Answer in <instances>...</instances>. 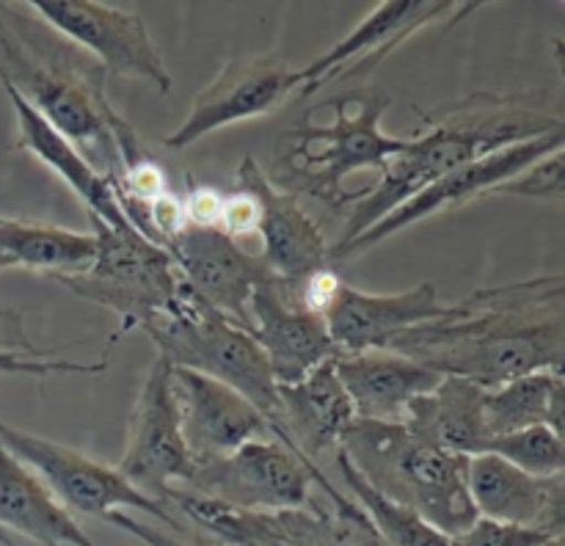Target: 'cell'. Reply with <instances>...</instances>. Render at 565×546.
Returning a JSON list of instances; mask_svg holds the SVG:
<instances>
[{"instance_id":"cell-10","label":"cell","mask_w":565,"mask_h":546,"mask_svg":"<svg viewBox=\"0 0 565 546\" xmlns=\"http://www.w3.org/2000/svg\"><path fill=\"white\" fill-rule=\"evenodd\" d=\"M33 14L58 36L92 53V58L116 77L143 81L166 94L171 72L138 14L94 0H31Z\"/></svg>"},{"instance_id":"cell-3","label":"cell","mask_w":565,"mask_h":546,"mask_svg":"<svg viewBox=\"0 0 565 546\" xmlns=\"http://www.w3.org/2000/svg\"><path fill=\"white\" fill-rule=\"evenodd\" d=\"M563 127L561 116L544 114L530 105L497 94H472L456 108L425 121L419 136L408 138L406 149L386 165L379 185L364 191L348 215L345 232L331 248H342L379 224L384 215L401 207L406 199L417 196L430 182L475 160L494 154L513 143L546 136Z\"/></svg>"},{"instance_id":"cell-22","label":"cell","mask_w":565,"mask_h":546,"mask_svg":"<svg viewBox=\"0 0 565 546\" xmlns=\"http://www.w3.org/2000/svg\"><path fill=\"white\" fill-rule=\"evenodd\" d=\"M334 370L359 419L403 422L412 400L436 389L445 375L395 351L334 353Z\"/></svg>"},{"instance_id":"cell-5","label":"cell","mask_w":565,"mask_h":546,"mask_svg":"<svg viewBox=\"0 0 565 546\" xmlns=\"http://www.w3.org/2000/svg\"><path fill=\"white\" fill-rule=\"evenodd\" d=\"M143 331L158 345V356L171 367L196 370L246 397L268 419L270 436L287 447L279 386L252 331L215 312L196 292L188 290L185 281L169 312L143 325Z\"/></svg>"},{"instance_id":"cell-11","label":"cell","mask_w":565,"mask_h":546,"mask_svg":"<svg viewBox=\"0 0 565 546\" xmlns=\"http://www.w3.org/2000/svg\"><path fill=\"white\" fill-rule=\"evenodd\" d=\"M315 467L276 439H254L193 469L185 489L241 511H298L315 496Z\"/></svg>"},{"instance_id":"cell-15","label":"cell","mask_w":565,"mask_h":546,"mask_svg":"<svg viewBox=\"0 0 565 546\" xmlns=\"http://www.w3.org/2000/svg\"><path fill=\"white\" fill-rule=\"evenodd\" d=\"M301 88L298 69H290L279 55L235 58L218 72L188 110L185 121L171 136L169 149H185L204 136L246 119H259L285 105Z\"/></svg>"},{"instance_id":"cell-20","label":"cell","mask_w":565,"mask_h":546,"mask_svg":"<svg viewBox=\"0 0 565 546\" xmlns=\"http://www.w3.org/2000/svg\"><path fill=\"white\" fill-rule=\"evenodd\" d=\"M456 9L458 3H445V0H436V3L430 0H384L345 39L331 44L309 66L298 69L301 97H309L337 77H351L364 69H373L412 33L423 31L428 22L441 20Z\"/></svg>"},{"instance_id":"cell-17","label":"cell","mask_w":565,"mask_h":546,"mask_svg":"<svg viewBox=\"0 0 565 546\" xmlns=\"http://www.w3.org/2000/svg\"><path fill=\"white\" fill-rule=\"evenodd\" d=\"M237 188L257 202V229L263 237L259 259L279 279L303 285L309 276L331 268V246L318 221L298 204L290 191H281L265 176L252 154L241 160Z\"/></svg>"},{"instance_id":"cell-18","label":"cell","mask_w":565,"mask_h":546,"mask_svg":"<svg viewBox=\"0 0 565 546\" xmlns=\"http://www.w3.org/2000/svg\"><path fill=\"white\" fill-rule=\"evenodd\" d=\"M171 378L193 467L232 456L254 439H274L268 419L221 381L185 367L171 370Z\"/></svg>"},{"instance_id":"cell-37","label":"cell","mask_w":565,"mask_h":546,"mask_svg":"<svg viewBox=\"0 0 565 546\" xmlns=\"http://www.w3.org/2000/svg\"><path fill=\"white\" fill-rule=\"evenodd\" d=\"M17 312H9V309H0V320H9V318H14Z\"/></svg>"},{"instance_id":"cell-1","label":"cell","mask_w":565,"mask_h":546,"mask_svg":"<svg viewBox=\"0 0 565 546\" xmlns=\"http://www.w3.org/2000/svg\"><path fill=\"white\" fill-rule=\"evenodd\" d=\"M386 351L483 389L544 370L563 373L565 276L469 292L439 320L397 336Z\"/></svg>"},{"instance_id":"cell-24","label":"cell","mask_w":565,"mask_h":546,"mask_svg":"<svg viewBox=\"0 0 565 546\" xmlns=\"http://www.w3.org/2000/svg\"><path fill=\"white\" fill-rule=\"evenodd\" d=\"M3 83L6 94H9V103L14 108L17 116V147L25 149L28 154L39 160V163L47 165L53 174H58L66 185L75 191L77 199H83L88 215L99 218L103 224L114 226V229H127L132 226L127 221L125 210H121L119 196H116L114 185H110L108 176L103 171L94 169L86 158H83L81 149L72 141H66L31 103L22 99V94L14 86Z\"/></svg>"},{"instance_id":"cell-27","label":"cell","mask_w":565,"mask_h":546,"mask_svg":"<svg viewBox=\"0 0 565 546\" xmlns=\"http://www.w3.org/2000/svg\"><path fill=\"white\" fill-rule=\"evenodd\" d=\"M0 251L11 268L39 270L58 279L86 270L97 254L94 232H75L36 221H0Z\"/></svg>"},{"instance_id":"cell-4","label":"cell","mask_w":565,"mask_h":546,"mask_svg":"<svg viewBox=\"0 0 565 546\" xmlns=\"http://www.w3.org/2000/svg\"><path fill=\"white\" fill-rule=\"evenodd\" d=\"M340 450L373 489L417 511L450 538L478 518L467 485L469 458L412 433L403 422L356 419Z\"/></svg>"},{"instance_id":"cell-9","label":"cell","mask_w":565,"mask_h":546,"mask_svg":"<svg viewBox=\"0 0 565 546\" xmlns=\"http://www.w3.org/2000/svg\"><path fill=\"white\" fill-rule=\"evenodd\" d=\"M0 445L11 456L20 458L70 513L108 518L121 511H138L169 524V529H174L177 535H185V527L174 516H169L163 502L132 489L116 472V467H105L58 441L25 433L3 419H0Z\"/></svg>"},{"instance_id":"cell-31","label":"cell","mask_w":565,"mask_h":546,"mask_svg":"<svg viewBox=\"0 0 565 546\" xmlns=\"http://www.w3.org/2000/svg\"><path fill=\"white\" fill-rule=\"evenodd\" d=\"M489 196H519V199H539V202L563 204L565 199V152L546 154V158L535 160L533 165L522 169L497 185Z\"/></svg>"},{"instance_id":"cell-33","label":"cell","mask_w":565,"mask_h":546,"mask_svg":"<svg viewBox=\"0 0 565 546\" xmlns=\"http://www.w3.org/2000/svg\"><path fill=\"white\" fill-rule=\"evenodd\" d=\"M218 229L226 232L230 237L246 235V232L257 229V202H254L246 191H241V188H237V193H232V196H224Z\"/></svg>"},{"instance_id":"cell-16","label":"cell","mask_w":565,"mask_h":546,"mask_svg":"<svg viewBox=\"0 0 565 546\" xmlns=\"http://www.w3.org/2000/svg\"><path fill=\"white\" fill-rule=\"evenodd\" d=\"M252 334L276 386H292L337 353L323 314L301 298V285L268 276L252 296Z\"/></svg>"},{"instance_id":"cell-19","label":"cell","mask_w":565,"mask_h":546,"mask_svg":"<svg viewBox=\"0 0 565 546\" xmlns=\"http://www.w3.org/2000/svg\"><path fill=\"white\" fill-rule=\"evenodd\" d=\"M447 307L428 281L403 292H364L342 281L323 318L340 353L386 351L406 331L439 320Z\"/></svg>"},{"instance_id":"cell-29","label":"cell","mask_w":565,"mask_h":546,"mask_svg":"<svg viewBox=\"0 0 565 546\" xmlns=\"http://www.w3.org/2000/svg\"><path fill=\"white\" fill-rule=\"evenodd\" d=\"M334 461L340 467L342 483L351 491L353 502L362 507L370 527L375 529V535L386 546H450V535L436 529L428 518H423L417 511H412V507L401 505V502L390 500L379 489H373L359 474V469L348 461L345 452L337 450Z\"/></svg>"},{"instance_id":"cell-23","label":"cell","mask_w":565,"mask_h":546,"mask_svg":"<svg viewBox=\"0 0 565 546\" xmlns=\"http://www.w3.org/2000/svg\"><path fill=\"white\" fill-rule=\"evenodd\" d=\"M281 428L287 447L318 463L323 452H337L356 422V411L334 370V356L303 375L298 384L279 386Z\"/></svg>"},{"instance_id":"cell-12","label":"cell","mask_w":565,"mask_h":546,"mask_svg":"<svg viewBox=\"0 0 565 546\" xmlns=\"http://www.w3.org/2000/svg\"><path fill=\"white\" fill-rule=\"evenodd\" d=\"M557 149H565V125L546 132V136L513 143V147H505L500 149V152L486 154V158L475 160V163H467L461 165V169L450 171L447 176H441V180L423 188L417 196L406 199L401 207L392 210L390 215H384L379 224H373L367 232L353 237L351 243H345L342 248H331V263L359 257V254H364L367 248L379 246L386 237L408 229V226L417 224V221L430 218V215L436 213H445V210L450 207H461V204L475 202V199L489 196L497 185H502V182L511 180L513 174H519L522 169L533 165L535 160L557 152Z\"/></svg>"},{"instance_id":"cell-35","label":"cell","mask_w":565,"mask_h":546,"mask_svg":"<svg viewBox=\"0 0 565 546\" xmlns=\"http://www.w3.org/2000/svg\"><path fill=\"white\" fill-rule=\"evenodd\" d=\"M0 546H22L20 540H14V535H9L6 529H0Z\"/></svg>"},{"instance_id":"cell-38","label":"cell","mask_w":565,"mask_h":546,"mask_svg":"<svg viewBox=\"0 0 565 546\" xmlns=\"http://www.w3.org/2000/svg\"><path fill=\"white\" fill-rule=\"evenodd\" d=\"M0 221H3V215H0Z\"/></svg>"},{"instance_id":"cell-30","label":"cell","mask_w":565,"mask_h":546,"mask_svg":"<svg viewBox=\"0 0 565 546\" xmlns=\"http://www.w3.org/2000/svg\"><path fill=\"white\" fill-rule=\"evenodd\" d=\"M483 452H494L502 461L513 463L533 478L565 474L563 433L552 430L550 425H533V428L516 430V433L494 436Z\"/></svg>"},{"instance_id":"cell-34","label":"cell","mask_w":565,"mask_h":546,"mask_svg":"<svg viewBox=\"0 0 565 546\" xmlns=\"http://www.w3.org/2000/svg\"><path fill=\"white\" fill-rule=\"evenodd\" d=\"M221 204H224V196L215 188L191 185V196L185 204L188 221L199 226H218Z\"/></svg>"},{"instance_id":"cell-28","label":"cell","mask_w":565,"mask_h":546,"mask_svg":"<svg viewBox=\"0 0 565 546\" xmlns=\"http://www.w3.org/2000/svg\"><path fill=\"white\" fill-rule=\"evenodd\" d=\"M563 406L565 381L563 373L555 370L519 375L497 389H486L483 417L489 439L516 433L533 425H550L552 430L563 433Z\"/></svg>"},{"instance_id":"cell-32","label":"cell","mask_w":565,"mask_h":546,"mask_svg":"<svg viewBox=\"0 0 565 546\" xmlns=\"http://www.w3.org/2000/svg\"><path fill=\"white\" fill-rule=\"evenodd\" d=\"M563 538L565 533H555V529L522 527V524L478 516L463 533L452 535L450 546H552Z\"/></svg>"},{"instance_id":"cell-36","label":"cell","mask_w":565,"mask_h":546,"mask_svg":"<svg viewBox=\"0 0 565 546\" xmlns=\"http://www.w3.org/2000/svg\"><path fill=\"white\" fill-rule=\"evenodd\" d=\"M3 268H11V263H9V259H6V254L0 251V270H3Z\"/></svg>"},{"instance_id":"cell-7","label":"cell","mask_w":565,"mask_h":546,"mask_svg":"<svg viewBox=\"0 0 565 546\" xmlns=\"http://www.w3.org/2000/svg\"><path fill=\"white\" fill-rule=\"evenodd\" d=\"M315 485L323 489L329 507L312 496L309 505L298 511H241L177 485L166 500L224 546H386L370 527L362 507L342 496L320 472V463L315 467Z\"/></svg>"},{"instance_id":"cell-25","label":"cell","mask_w":565,"mask_h":546,"mask_svg":"<svg viewBox=\"0 0 565 546\" xmlns=\"http://www.w3.org/2000/svg\"><path fill=\"white\" fill-rule=\"evenodd\" d=\"M0 529L36 546H97L47 485L0 445Z\"/></svg>"},{"instance_id":"cell-6","label":"cell","mask_w":565,"mask_h":546,"mask_svg":"<svg viewBox=\"0 0 565 546\" xmlns=\"http://www.w3.org/2000/svg\"><path fill=\"white\" fill-rule=\"evenodd\" d=\"M334 114L331 125H298L287 132L281 154L285 182L292 191L312 193L331 204H348L342 182L362 169L384 174L386 165L406 149L408 138L386 136L381 119L392 108V97L381 88H353L326 99Z\"/></svg>"},{"instance_id":"cell-13","label":"cell","mask_w":565,"mask_h":546,"mask_svg":"<svg viewBox=\"0 0 565 546\" xmlns=\"http://www.w3.org/2000/svg\"><path fill=\"white\" fill-rule=\"evenodd\" d=\"M171 370L174 367L166 358H154L141 395L132 406L125 456L116 467V472L132 489L158 502L166 500L174 483H188L196 469L188 456L185 436H182Z\"/></svg>"},{"instance_id":"cell-8","label":"cell","mask_w":565,"mask_h":546,"mask_svg":"<svg viewBox=\"0 0 565 546\" xmlns=\"http://www.w3.org/2000/svg\"><path fill=\"white\" fill-rule=\"evenodd\" d=\"M92 232L97 240L94 263L81 274L58 276L55 281L77 298L114 309L121 320L114 334V340H119L127 331L143 329L169 312L182 279L169 251L143 237L136 226L114 229L92 218Z\"/></svg>"},{"instance_id":"cell-14","label":"cell","mask_w":565,"mask_h":546,"mask_svg":"<svg viewBox=\"0 0 565 546\" xmlns=\"http://www.w3.org/2000/svg\"><path fill=\"white\" fill-rule=\"evenodd\" d=\"M163 248L188 290L232 323L252 331V296L274 276L257 254L243 251L235 237L218 226H199L191 221L174 232Z\"/></svg>"},{"instance_id":"cell-21","label":"cell","mask_w":565,"mask_h":546,"mask_svg":"<svg viewBox=\"0 0 565 546\" xmlns=\"http://www.w3.org/2000/svg\"><path fill=\"white\" fill-rule=\"evenodd\" d=\"M469 500L483 518L565 533V474L533 478L494 452L467 461Z\"/></svg>"},{"instance_id":"cell-26","label":"cell","mask_w":565,"mask_h":546,"mask_svg":"<svg viewBox=\"0 0 565 546\" xmlns=\"http://www.w3.org/2000/svg\"><path fill=\"white\" fill-rule=\"evenodd\" d=\"M486 389L467 378H445L434 392L412 400L406 408V425L412 433L456 452V456H478L489 445V430L483 417Z\"/></svg>"},{"instance_id":"cell-2","label":"cell","mask_w":565,"mask_h":546,"mask_svg":"<svg viewBox=\"0 0 565 546\" xmlns=\"http://www.w3.org/2000/svg\"><path fill=\"white\" fill-rule=\"evenodd\" d=\"M0 81L14 86L108 180L119 174V114L105 97V72L42 20L0 3Z\"/></svg>"}]
</instances>
